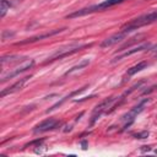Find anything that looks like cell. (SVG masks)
Returning a JSON list of instances; mask_svg holds the SVG:
<instances>
[{"label": "cell", "mask_w": 157, "mask_h": 157, "mask_svg": "<svg viewBox=\"0 0 157 157\" xmlns=\"http://www.w3.org/2000/svg\"><path fill=\"white\" fill-rule=\"evenodd\" d=\"M156 21H157V10L153 11V13H150V14H146V15H141V16L134 19L129 24L124 25L122 31L128 33V32H131L134 30H137V28H140V27H142L145 25H150V24L156 22Z\"/></svg>", "instance_id": "cell-1"}, {"label": "cell", "mask_w": 157, "mask_h": 157, "mask_svg": "<svg viewBox=\"0 0 157 157\" xmlns=\"http://www.w3.org/2000/svg\"><path fill=\"white\" fill-rule=\"evenodd\" d=\"M124 0H106V2L101 3V4H97V5H92L90 8H85V9H81V10H77L70 15H68V19H74V17H78V16H84V15H87V14H92V13H96V11H103L111 6H114L117 4H120L123 3Z\"/></svg>", "instance_id": "cell-2"}, {"label": "cell", "mask_w": 157, "mask_h": 157, "mask_svg": "<svg viewBox=\"0 0 157 157\" xmlns=\"http://www.w3.org/2000/svg\"><path fill=\"white\" fill-rule=\"evenodd\" d=\"M87 47H91V44H71V46H68L65 48H60L48 58L47 63L57 60V59H61V58H65V57H69V55H71V54H74L76 52H80V50H82L84 48H87Z\"/></svg>", "instance_id": "cell-3"}, {"label": "cell", "mask_w": 157, "mask_h": 157, "mask_svg": "<svg viewBox=\"0 0 157 157\" xmlns=\"http://www.w3.org/2000/svg\"><path fill=\"white\" fill-rule=\"evenodd\" d=\"M148 102V98H145L144 101H141L137 106H135L133 109H130L124 117H123V120H125L126 123H125V125H124V129L125 128H128L129 125H131V123L134 122V119L136 118V115L137 114H140L142 111H144V107H145V104Z\"/></svg>", "instance_id": "cell-4"}, {"label": "cell", "mask_w": 157, "mask_h": 157, "mask_svg": "<svg viewBox=\"0 0 157 157\" xmlns=\"http://www.w3.org/2000/svg\"><path fill=\"white\" fill-rule=\"evenodd\" d=\"M33 65H35V60H33V59L26 60V61H25V63H22L21 65L16 66V68H15L13 71H10L9 74L3 75V77H2V82H5L6 80H9V78H13L14 76H17V75H19V74H21V72L27 71V70H28V69H31Z\"/></svg>", "instance_id": "cell-5"}, {"label": "cell", "mask_w": 157, "mask_h": 157, "mask_svg": "<svg viewBox=\"0 0 157 157\" xmlns=\"http://www.w3.org/2000/svg\"><path fill=\"white\" fill-rule=\"evenodd\" d=\"M114 97H109V98H106V100H103L100 104H97L96 106V108L93 109V113H92V117H91V125L103 114V113H106L107 112V108L114 102Z\"/></svg>", "instance_id": "cell-6"}, {"label": "cell", "mask_w": 157, "mask_h": 157, "mask_svg": "<svg viewBox=\"0 0 157 157\" xmlns=\"http://www.w3.org/2000/svg\"><path fill=\"white\" fill-rule=\"evenodd\" d=\"M59 124H60V123H59L57 119H54V118H48V119L41 122L38 125H36L35 129H33V131H35L36 134H37V133H44V131L55 129Z\"/></svg>", "instance_id": "cell-7"}, {"label": "cell", "mask_w": 157, "mask_h": 157, "mask_svg": "<svg viewBox=\"0 0 157 157\" xmlns=\"http://www.w3.org/2000/svg\"><path fill=\"white\" fill-rule=\"evenodd\" d=\"M151 48H152V44H151V43H142V44H140V46H137V47H134V48L126 50L125 53H123V54L115 57V58L112 60V63H115V61H118V60H122L123 58H126V57H129V55H133V54H135V53H139V52H142V50H146V49H151Z\"/></svg>", "instance_id": "cell-8"}, {"label": "cell", "mask_w": 157, "mask_h": 157, "mask_svg": "<svg viewBox=\"0 0 157 157\" xmlns=\"http://www.w3.org/2000/svg\"><path fill=\"white\" fill-rule=\"evenodd\" d=\"M126 32H124V31H120V32H118V33H114V35H112L111 37H108V38H106L102 43H101V47L102 48H106V47H111V46H113V44H115V43H118V42H122L125 37H126Z\"/></svg>", "instance_id": "cell-9"}, {"label": "cell", "mask_w": 157, "mask_h": 157, "mask_svg": "<svg viewBox=\"0 0 157 157\" xmlns=\"http://www.w3.org/2000/svg\"><path fill=\"white\" fill-rule=\"evenodd\" d=\"M31 76H27V77H24V78H21L20 81H17V82H15L11 87H9V89H6V90H3L2 91V93H0V96L2 97H4V96H6V95H9V93H14V92H16V91H20L22 87H24V85L26 84V81L28 80Z\"/></svg>", "instance_id": "cell-10"}, {"label": "cell", "mask_w": 157, "mask_h": 157, "mask_svg": "<svg viewBox=\"0 0 157 157\" xmlns=\"http://www.w3.org/2000/svg\"><path fill=\"white\" fill-rule=\"evenodd\" d=\"M61 31H64V28H61V30H54V31H50V32H47V33H43V35H38V36H33V37H31V38H28V39H25V41L17 43V44L33 43V42H37V41L44 39V38H48V37H50V36H54V35H57V33H59V32H61Z\"/></svg>", "instance_id": "cell-11"}, {"label": "cell", "mask_w": 157, "mask_h": 157, "mask_svg": "<svg viewBox=\"0 0 157 157\" xmlns=\"http://www.w3.org/2000/svg\"><path fill=\"white\" fill-rule=\"evenodd\" d=\"M146 66H147V61H140L139 64H136V65L131 66V68L126 71V75H128V76H131V75H134V74H136V72H139V71L144 70Z\"/></svg>", "instance_id": "cell-12"}, {"label": "cell", "mask_w": 157, "mask_h": 157, "mask_svg": "<svg viewBox=\"0 0 157 157\" xmlns=\"http://www.w3.org/2000/svg\"><path fill=\"white\" fill-rule=\"evenodd\" d=\"M90 64V60L89 59H84L82 61H80L77 65H75V66H72L70 70H68L66 72H65V75H69V74H71V72H74V71H77V70H80V69H84L85 66H87Z\"/></svg>", "instance_id": "cell-13"}, {"label": "cell", "mask_w": 157, "mask_h": 157, "mask_svg": "<svg viewBox=\"0 0 157 157\" xmlns=\"http://www.w3.org/2000/svg\"><path fill=\"white\" fill-rule=\"evenodd\" d=\"M10 2H8V0H2V4H0V16L4 17L5 14L8 13V10H10Z\"/></svg>", "instance_id": "cell-14"}, {"label": "cell", "mask_w": 157, "mask_h": 157, "mask_svg": "<svg viewBox=\"0 0 157 157\" xmlns=\"http://www.w3.org/2000/svg\"><path fill=\"white\" fill-rule=\"evenodd\" d=\"M17 59H21V57H19V55H10V57H3L2 59H0V61H2L3 65H5L8 61H9V63H14V61H16Z\"/></svg>", "instance_id": "cell-15"}, {"label": "cell", "mask_w": 157, "mask_h": 157, "mask_svg": "<svg viewBox=\"0 0 157 157\" xmlns=\"http://www.w3.org/2000/svg\"><path fill=\"white\" fill-rule=\"evenodd\" d=\"M14 36H15V32H10L8 30H4L3 31V35H2V38H3V41H6L8 37L10 38V37H14Z\"/></svg>", "instance_id": "cell-16"}, {"label": "cell", "mask_w": 157, "mask_h": 157, "mask_svg": "<svg viewBox=\"0 0 157 157\" xmlns=\"http://www.w3.org/2000/svg\"><path fill=\"white\" fill-rule=\"evenodd\" d=\"M136 139H146L148 136V131H141V133H137L134 135Z\"/></svg>", "instance_id": "cell-17"}, {"label": "cell", "mask_w": 157, "mask_h": 157, "mask_svg": "<svg viewBox=\"0 0 157 157\" xmlns=\"http://www.w3.org/2000/svg\"><path fill=\"white\" fill-rule=\"evenodd\" d=\"M150 150H151L150 146H142V147H141V151H142V152H146V151H150Z\"/></svg>", "instance_id": "cell-18"}, {"label": "cell", "mask_w": 157, "mask_h": 157, "mask_svg": "<svg viewBox=\"0 0 157 157\" xmlns=\"http://www.w3.org/2000/svg\"><path fill=\"white\" fill-rule=\"evenodd\" d=\"M70 130H71V125H68V126H66V129H64V131H65V133H68V131H70Z\"/></svg>", "instance_id": "cell-19"}, {"label": "cell", "mask_w": 157, "mask_h": 157, "mask_svg": "<svg viewBox=\"0 0 157 157\" xmlns=\"http://www.w3.org/2000/svg\"><path fill=\"white\" fill-rule=\"evenodd\" d=\"M81 144H82V148H86V145H87V142H86V141H82Z\"/></svg>", "instance_id": "cell-20"}]
</instances>
